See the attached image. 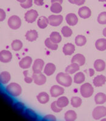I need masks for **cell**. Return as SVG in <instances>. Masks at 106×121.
<instances>
[{
    "label": "cell",
    "instance_id": "cell-38",
    "mask_svg": "<svg viewBox=\"0 0 106 121\" xmlns=\"http://www.w3.org/2000/svg\"><path fill=\"white\" fill-rule=\"evenodd\" d=\"M97 21L100 24H106V12H102L99 14Z\"/></svg>",
    "mask_w": 106,
    "mask_h": 121
},
{
    "label": "cell",
    "instance_id": "cell-1",
    "mask_svg": "<svg viewBox=\"0 0 106 121\" xmlns=\"http://www.w3.org/2000/svg\"><path fill=\"white\" fill-rule=\"evenodd\" d=\"M56 81L59 85L65 87H70L73 82L70 74L63 72H60L57 74L56 76Z\"/></svg>",
    "mask_w": 106,
    "mask_h": 121
},
{
    "label": "cell",
    "instance_id": "cell-6",
    "mask_svg": "<svg viewBox=\"0 0 106 121\" xmlns=\"http://www.w3.org/2000/svg\"><path fill=\"white\" fill-rule=\"evenodd\" d=\"M49 24L53 27L59 26L63 21V17L61 15H52L48 17Z\"/></svg>",
    "mask_w": 106,
    "mask_h": 121
},
{
    "label": "cell",
    "instance_id": "cell-23",
    "mask_svg": "<svg viewBox=\"0 0 106 121\" xmlns=\"http://www.w3.org/2000/svg\"><path fill=\"white\" fill-rule=\"evenodd\" d=\"M95 47L99 51H105L106 50V39L100 38L97 40L95 43Z\"/></svg>",
    "mask_w": 106,
    "mask_h": 121
},
{
    "label": "cell",
    "instance_id": "cell-43",
    "mask_svg": "<svg viewBox=\"0 0 106 121\" xmlns=\"http://www.w3.org/2000/svg\"><path fill=\"white\" fill-rule=\"evenodd\" d=\"M43 119L48 121H55L57 120V119L55 117V116L52 115V114H47L43 117Z\"/></svg>",
    "mask_w": 106,
    "mask_h": 121
},
{
    "label": "cell",
    "instance_id": "cell-39",
    "mask_svg": "<svg viewBox=\"0 0 106 121\" xmlns=\"http://www.w3.org/2000/svg\"><path fill=\"white\" fill-rule=\"evenodd\" d=\"M51 109L53 112H55V113H59L62 110V108H59L57 104V101H54L51 104Z\"/></svg>",
    "mask_w": 106,
    "mask_h": 121
},
{
    "label": "cell",
    "instance_id": "cell-2",
    "mask_svg": "<svg viewBox=\"0 0 106 121\" xmlns=\"http://www.w3.org/2000/svg\"><path fill=\"white\" fill-rule=\"evenodd\" d=\"M6 90L7 93L13 97L19 96L22 93V88L21 85L15 82L9 84L6 87Z\"/></svg>",
    "mask_w": 106,
    "mask_h": 121
},
{
    "label": "cell",
    "instance_id": "cell-8",
    "mask_svg": "<svg viewBox=\"0 0 106 121\" xmlns=\"http://www.w3.org/2000/svg\"><path fill=\"white\" fill-rule=\"evenodd\" d=\"M64 88L60 85H54L50 90V93L53 98H57L64 93Z\"/></svg>",
    "mask_w": 106,
    "mask_h": 121
},
{
    "label": "cell",
    "instance_id": "cell-53",
    "mask_svg": "<svg viewBox=\"0 0 106 121\" xmlns=\"http://www.w3.org/2000/svg\"><path fill=\"white\" fill-rule=\"evenodd\" d=\"M101 121H106V119H101Z\"/></svg>",
    "mask_w": 106,
    "mask_h": 121
},
{
    "label": "cell",
    "instance_id": "cell-15",
    "mask_svg": "<svg viewBox=\"0 0 106 121\" xmlns=\"http://www.w3.org/2000/svg\"><path fill=\"white\" fill-rule=\"evenodd\" d=\"M78 15L81 18L87 19L91 16L92 11L87 6H83L78 10Z\"/></svg>",
    "mask_w": 106,
    "mask_h": 121
},
{
    "label": "cell",
    "instance_id": "cell-47",
    "mask_svg": "<svg viewBox=\"0 0 106 121\" xmlns=\"http://www.w3.org/2000/svg\"><path fill=\"white\" fill-rule=\"evenodd\" d=\"M51 3H58L59 4H62L63 3V0H51Z\"/></svg>",
    "mask_w": 106,
    "mask_h": 121
},
{
    "label": "cell",
    "instance_id": "cell-20",
    "mask_svg": "<svg viewBox=\"0 0 106 121\" xmlns=\"http://www.w3.org/2000/svg\"><path fill=\"white\" fill-rule=\"evenodd\" d=\"M36 98H37L38 101L42 104H47L50 100V96L49 94L46 92H44V91L40 93L37 95Z\"/></svg>",
    "mask_w": 106,
    "mask_h": 121
},
{
    "label": "cell",
    "instance_id": "cell-52",
    "mask_svg": "<svg viewBox=\"0 0 106 121\" xmlns=\"http://www.w3.org/2000/svg\"><path fill=\"white\" fill-rule=\"evenodd\" d=\"M98 1L100 2H104V1L106 2V0H98Z\"/></svg>",
    "mask_w": 106,
    "mask_h": 121
},
{
    "label": "cell",
    "instance_id": "cell-7",
    "mask_svg": "<svg viewBox=\"0 0 106 121\" xmlns=\"http://www.w3.org/2000/svg\"><path fill=\"white\" fill-rule=\"evenodd\" d=\"M38 17V13L34 9L29 10L24 15L25 20L29 23H33Z\"/></svg>",
    "mask_w": 106,
    "mask_h": 121
},
{
    "label": "cell",
    "instance_id": "cell-44",
    "mask_svg": "<svg viewBox=\"0 0 106 121\" xmlns=\"http://www.w3.org/2000/svg\"><path fill=\"white\" fill-rule=\"evenodd\" d=\"M6 14L5 11L2 9H0V22H2L6 19Z\"/></svg>",
    "mask_w": 106,
    "mask_h": 121
},
{
    "label": "cell",
    "instance_id": "cell-36",
    "mask_svg": "<svg viewBox=\"0 0 106 121\" xmlns=\"http://www.w3.org/2000/svg\"><path fill=\"white\" fill-rule=\"evenodd\" d=\"M61 33L62 36L65 38H69L72 36L73 34V31L69 27L64 26L61 29Z\"/></svg>",
    "mask_w": 106,
    "mask_h": 121
},
{
    "label": "cell",
    "instance_id": "cell-13",
    "mask_svg": "<svg viewBox=\"0 0 106 121\" xmlns=\"http://www.w3.org/2000/svg\"><path fill=\"white\" fill-rule=\"evenodd\" d=\"M66 21L70 26H75L78 22V18L76 15L73 13H68L66 17Z\"/></svg>",
    "mask_w": 106,
    "mask_h": 121
},
{
    "label": "cell",
    "instance_id": "cell-48",
    "mask_svg": "<svg viewBox=\"0 0 106 121\" xmlns=\"http://www.w3.org/2000/svg\"><path fill=\"white\" fill-rule=\"evenodd\" d=\"M88 71H89L90 76H93L94 75V74H95V71H94L93 69H90L89 70H88Z\"/></svg>",
    "mask_w": 106,
    "mask_h": 121
},
{
    "label": "cell",
    "instance_id": "cell-4",
    "mask_svg": "<svg viewBox=\"0 0 106 121\" xmlns=\"http://www.w3.org/2000/svg\"><path fill=\"white\" fill-rule=\"evenodd\" d=\"M7 24L10 28L13 30H17L21 26V20L18 16L12 15L10 17L7 21Z\"/></svg>",
    "mask_w": 106,
    "mask_h": 121
},
{
    "label": "cell",
    "instance_id": "cell-28",
    "mask_svg": "<svg viewBox=\"0 0 106 121\" xmlns=\"http://www.w3.org/2000/svg\"><path fill=\"white\" fill-rule=\"evenodd\" d=\"M64 119L66 121H74L77 119V114L73 110H68L65 113Z\"/></svg>",
    "mask_w": 106,
    "mask_h": 121
},
{
    "label": "cell",
    "instance_id": "cell-29",
    "mask_svg": "<svg viewBox=\"0 0 106 121\" xmlns=\"http://www.w3.org/2000/svg\"><path fill=\"white\" fill-rule=\"evenodd\" d=\"M57 104L59 108H63L69 105V100L66 96H61L57 99Z\"/></svg>",
    "mask_w": 106,
    "mask_h": 121
},
{
    "label": "cell",
    "instance_id": "cell-12",
    "mask_svg": "<svg viewBox=\"0 0 106 121\" xmlns=\"http://www.w3.org/2000/svg\"><path fill=\"white\" fill-rule=\"evenodd\" d=\"M32 61V58L30 56H27L21 59L19 62V65L22 69H28L31 66Z\"/></svg>",
    "mask_w": 106,
    "mask_h": 121
},
{
    "label": "cell",
    "instance_id": "cell-46",
    "mask_svg": "<svg viewBox=\"0 0 106 121\" xmlns=\"http://www.w3.org/2000/svg\"><path fill=\"white\" fill-rule=\"evenodd\" d=\"M44 0H34V3L36 6H41L44 5Z\"/></svg>",
    "mask_w": 106,
    "mask_h": 121
},
{
    "label": "cell",
    "instance_id": "cell-34",
    "mask_svg": "<svg viewBox=\"0 0 106 121\" xmlns=\"http://www.w3.org/2000/svg\"><path fill=\"white\" fill-rule=\"evenodd\" d=\"M82 102H83V100H82L81 98L78 96L72 97L70 100V104L72 107L74 108L80 107V106L81 105Z\"/></svg>",
    "mask_w": 106,
    "mask_h": 121
},
{
    "label": "cell",
    "instance_id": "cell-37",
    "mask_svg": "<svg viewBox=\"0 0 106 121\" xmlns=\"http://www.w3.org/2000/svg\"><path fill=\"white\" fill-rule=\"evenodd\" d=\"M25 114L30 119L32 120H36L38 118V116L36 114V113L32 110V109L27 108L25 111Z\"/></svg>",
    "mask_w": 106,
    "mask_h": 121
},
{
    "label": "cell",
    "instance_id": "cell-14",
    "mask_svg": "<svg viewBox=\"0 0 106 121\" xmlns=\"http://www.w3.org/2000/svg\"><path fill=\"white\" fill-rule=\"evenodd\" d=\"M72 63H76L78 64L80 66H83L85 63V58L82 54H76L72 57L71 60Z\"/></svg>",
    "mask_w": 106,
    "mask_h": 121
},
{
    "label": "cell",
    "instance_id": "cell-42",
    "mask_svg": "<svg viewBox=\"0 0 106 121\" xmlns=\"http://www.w3.org/2000/svg\"><path fill=\"white\" fill-rule=\"evenodd\" d=\"M15 108L17 109L18 111H20V112H22L23 111L24 109L25 108V106L24 105L23 103L22 102H17V103L15 104Z\"/></svg>",
    "mask_w": 106,
    "mask_h": 121
},
{
    "label": "cell",
    "instance_id": "cell-25",
    "mask_svg": "<svg viewBox=\"0 0 106 121\" xmlns=\"http://www.w3.org/2000/svg\"><path fill=\"white\" fill-rule=\"evenodd\" d=\"M11 79V75L8 72L4 71L0 73V83L2 84H7Z\"/></svg>",
    "mask_w": 106,
    "mask_h": 121
},
{
    "label": "cell",
    "instance_id": "cell-17",
    "mask_svg": "<svg viewBox=\"0 0 106 121\" xmlns=\"http://www.w3.org/2000/svg\"><path fill=\"white\" fill-rule=\"evenodd\" d=\"M106 82V77L105 76L101 74V75L97 76L95 78L93 79V83L95 87H102V85L105 84Z\"/></svg>",
    "mask_w": 106,
    "mask_h": 121
},
{
    "label": "cell",
    "instance_id": "cell-16",
    "mask_svg": "<svg viewBox=\"0 0 106 121\" xmlns=\"http://www.w3.org/2000/svg\"><path fill=\"white\" fill-rule=\"evenodd\" d=\"M75 51V46L72 43H67L64 45L62 48V52L66 56L73 55Z\"/></svg>",
    "mask_w": 106,
    "mask_h": 121
},
{
    "label": "cell",
    "instance_id": "cell-11",
    "mask_svg": "<svg viewBox=\"0 0 106 121\" xmlns=\"http://www.w3.org/2000/svg\"><path fill=\"white\" fill-rule=\"evenodd\" d=\"M12 59V54L9 50H3L0 52V61L3 63H7L11 61Z\"/></svg>",
    "mask_w": 106,
    "mask_h": 121
},
{
    "label": "cell",
    "instance_id": "cell-50",
    "mask_svg": "<svg viewBox=\"0 0 106 121\" xmlns=\"http://www.w3.org/2000/svg\"><path fill=\"white\" fill-rule=\"evenodd\" d=\"M17 1L20 3H24V2H26V0H17Z\"/></svg>",
    "mask_w": 106,
    "mask_h": 121
},
{
    "label": "cell",
    "instance_id": "cell-49",
    "mask_svg": "<svg viewBox=\"0 0 106 121\" xmlns=\"http://www.w3.org/2000/svg\"><path fill=\"white\" fill-rule=\"evenodd\" d=\"M102 35L106 38V27L103 30V31H102Z\"/></svg>",
    "mask_w": 106,
    "mask_h": 121
},
{
    "label": "cell",
    "instance_id": "cell-10",
    "mask_svg": "<svg viewBox=\"0 0 106 121\" xmlns=\"http://www.w3.org/2000/svg\"><path fill=\"white\" fill-rule=\"evenodd\" d=\"M44 67V61L41 59L35 60L32 65V70L35 73H41Z\"/></svg>",
    "mask_w": 106,
    "mask_h": 121
},
{
    "label": "cell",
    "instance_id": "cell-33",
    "mask_svg": "<svg viewBox=\"0 0 106 121\" xmlns=\"http://www.w3.org/2000/svg\"><path fill=\"white\" fill-rule=\"evenodd\" d=\"M62 7L61 4L58 3H52L50 6V11L53 13H59L62 12Z\"/></svg>",
    "mask_w": 106,
    "mask_h": 121
},
{
    "label": "cell",
    "instance_id": "cell-35",
    "mask_svg": "<svg viewBox=\"0 0 106 121\" xmlns=\"http://www.w3.org/2000/svg\"><path fill=\"white\" fill-rule=\"evenodd\" d=\"M22 45H23L22 43L19 39L14 40L11 44L12 48L13 50L14 51H19V50H20L22 48Z\"/></svg>",
    "mask_w": 106,
    "mask_h": 121
},
{
    "label": "cell",
    "instance_id": "cell-41",
    "mask_svg": "<svg viewBox=\"0 0 106 121\" xmlns=\"http://www.w3.org/2000/svg\"><path fill=\"white\" fill-rule=\"evenodd\" d=\"M33 0H26L24 3H21V6L24 9H29L32 6Z\"/></svg>",
    "mask_w": 106,
    "mask_h": 121
},
{
    "label": "cell",
    "instance_id": "cell-32",
    "mask_svg": "<svg viewBox=\"0 0 106 121\" xmlns=\"http://www.w3.org/2000/svg\"><path fill=\"white\" fill-rule=\"evenodd\" d=\"M45 45L46 47L49 49L52 50H57L58 48V44L53 43L49 38H47L45 40Z\"/></svg>",
    "mask_w": 106,
    "mask_h": 121
},
{
    "label": "cell",
    "instance_id": "cell-24",
    "mask_svg": "<svg viewBox=\"0 0 106 121\" xmlns=\"http://www.w3.org/2000/svg\"><path fill=\"white\" fill-rule=\"evenodd\" d=\"M85 80V74L81 72H76L73 78V81L76 84H81L84 82Z\"/></svg>",
    "mask_w": 106,
    "mask_h": 121
},
{
    "label": "cell",
    "instance_id": "cell-40",
    "mask_svg": "<svg viewBox=\"0 0 106 121\" xmlns=\"http://www.w3.org/2000/svg\"><path fill=\"white\" fill-rule=\"evenodd\" d=\"M28 74H29V71L28 70H25L23 72V74L24 76V81L27 84H30V83H32L33 81V78H32V77L29 76Z\"/></svg>",
    "mask_w": 106,
    "mask_h": 121
},
{
    "label": "cell",
    "instance_id": "cell-21",
    "mask_svg": "<svg viewBox=\"0 0 106 121\" xmlns=\"http://www.w3.org/2000/svg\"><path fill=\"white\" fill-rule=\"evenodd\" d=\"M80 65L77 64L71 63L67 67L65 72L69 74H73L78 72L79 70H80Z\"/></svg>",
    "mask_w": 106,
    "mask_h": 121
},
{
    "label": "cell",
    "instance_id": "cell-18",
    "mask_svg": "<svg viewBox=\"0 0 106 121\" xmlns=\"http://www.w3.org/2000/svg\"><path fill=\"white\" fill-rule=\"evenodd\" d=\"M56 71V65L54 64L49 62L45 65L44 68V73L46 76H52Z\"/></svg>",
    "mask_w": 106,
    "mask_h": 121
},
{
    "label": "cell",
    "instance_id": "cell-22",
    "mask_svg": "<svg viewBox=\"0 0 106 121\" xmlns=\"http://www.w3.org/2000/svg\"><path fill=\"white\" fill-rule=\"evenodd\" d=\"M94 68L97 72H102L106 69V62L102 59H97L94 62Z\"/></svg>",
    "mask_w": 106,
    "mask_h": 121
},
{
    "label": "cell",
    "instance_id": "cell-45",
    "mask_svg": "<svg viewBox=\"0 0 106 121\" xmlns=\"http://www.w3.org/2000/svg\"><path fill=\"white\" fill-rule=\"evenodd\" d=\"M85 0H74V4L77 6H81L85 3Z\"/></svg>",
    "mask_w": 106,
    "mask_h": 121
},
{
    "label": "cell",
    "instance_id": "cell-31",
    "mask_svg": "<svg viewBox=\"0 0 106 121\" xmlns=\"http://www.w3.org/2000/svg\"><path fill=\"white\" fill-rule=\"evenodd\" d=\"M76 45L79 46V47H82L83 45H85L87 43V39L83 35H77L75 38V40Z\"/></svg>",
    "mask_w": 106,
    "mask_h": 121
},
{
    "label": "cell",
    "instance_id": "cell-51",
    "mask_svg": "<svg viewBox=\"0 0 106 121\" xmlns=\"http://www.w3.org/2000/svg\"><path fill=\"white\" fill-rule=\"evenodd\" d=\"M71 4H74V0H68Z\"/></svg>",
    "mask_w": 106,
    "mask_h": 121
},
{
    "label": "cell",
    "instance_id": "cell-30",
    "mask_svg": "<svg viewBox=\"0 0 106 121\" xmlns=\"http://www.w3.org/2000/svg\"><path fill=\"white\" fill-rule=\"evenodd\" d=\"M49 38L56 44H59L62 41V36L58 32H52L51 34L50 35Z\"/></svg>",
    "mask_w": 106,
    "mask_h": 121
},
{
    "label": "cell",
    "instance_id": "cell-27",
    "mask_svg": "<svg viewBox=\"0 0 106 121\" xmlns=\"http://www.w3.org/2000/svg\"><path fill=\"white\" fill-rule=\"evenodd\" d=\"M95 102L98 105H102L106 102V95L104 93H98L95 96Z\"/></svg>",
    "mask_w": 106,
    "mask_h": 121
},
{
    "label": "cell",
    "instance_id": "cell-5",
    "mask_svg": "<svg viewBox=\"0 0 106 121\" xmlns=\"http://www.w3.org/2000/svg\"><path fill=\"white\" fill-rule=\"evenodd\" d=\"M93 118L95 120L101 119L106 116V107L104 106H98L92 112Z\"/></svg>",
    "mask_w": 106,
    "mask_h": 121
},
{
    "label": "cell",
    "instance_id": "cell-3",
    "mask_svg": "<svg viewBox=\"0 0 106 121\" xmlns=\"http://www.w3.org/2000/svg\"><path fill=\"white\" fill-rule=\"evenodd\" d=\"M94 88L90 83H85L80 87V93L83 98H88L93 95Z\"/></svg>",
    "mask_w": 106,
    "mask_h": 121
},
{
    "label": "cell",
    "instance_id": "cell-26",
    "mask_svg": "<svg viewBox=\"0 0 106 121\" xmlns=\"http://www.w3.org/2000/svg\"><path fill=\"white\" fill-rule=\"evenodd\" d=\"M38 26L40 28V29H44L45 28L47 27L48 26V25L49 24V19L47 17H44V16H41L38 18L37 21Z\"/></svg>",
    "mask_w": 106,
    "mask_h": 121
},
{
    "label": "cell",
    "instance_id": "cell-19",
    "mask_svg": "<svg viewBox=\"0 0 106 121\" xmlns=\"http://www.w3.org/2000/svg\"><path fill=\"white\" fill-rule=\"evenodd\" d=\"M26 38L30 42H33L36 41L38 38V33L35 30H30L27 32L26 33Z\"/></svg>",
    "mask_w": 106,
    "mask_h": 121
},
{
    "label": "cell",
    "instance_id": "cell-9",
    "mask_svg": "<svg viewBox=\"0 0 106 121\" xmlns=\"http://www.w3.org/2000/svg\"><path fill=\"white\" fill-rule=\"evenodd\" d=\"M32 78L33 81L35 84L38 85H43L45 84L47 78L44 74L42 73H33L32 74Z\"/></svg>",
    "mask_w": 106,
    "mask_h": 121
}]
</instances>
